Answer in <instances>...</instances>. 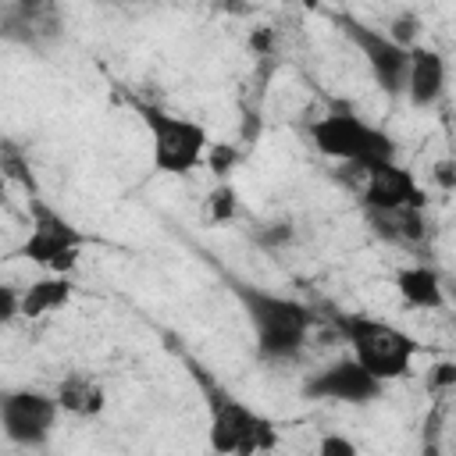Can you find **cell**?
Listing matches in <instances>:
<instances>
[{
  "label": "cell",
  "instance_id": "obj_6",
  "mask_svg": "<svg viewBox=\"0 0 456 456\" xmlns=\"http://www.w3.org/2000/svg\"><path fill=\"white\" fill-rule=\"evenodd\" d=\"M82 249H86V235L43 196H32L28 200V235L18 249V256H25L28 264H36L43 271L68 274L78 264Z\"/></svg>",
  "mask_w": 456,
  "mask_h": 456
},
{
  "label": "cell",
  "instance_id": "obj_17",
  "mask_svg": "<svg viewBox=\"0 0 456 456\" xmlns=\"http://www.w3.org/2000/svg\"><path fill=\"white\" fill-rule=\"evenodd\" d=\"M235 160H239V150H235L232 142H210V146H207V160H203V164H207L217 178H224V175L235 167Z\"/></svg>",
  "mask_w": 456,
  "mask_h": 456
},
{
  "label": "cell",
  "instance_id": "obj_19",
  "mask_svg": "<svg viewBox=\"0 0 456 456\" xmlns=\"http://www.w3.org/2000/svg\"><path fill=\"white\" fill-rule=\"evenodd\" d=\"M449 385H456V363L452 360H438L428 370V388H449Z\"/></svg>",
  "mask_w": 456,
  "mask_h": 456
},
{
  "label": "cell",
  "instance_id": "obj_9",
  "mask_svg": "<svg viewBox=\"0 0 456 456\" xmlns=\"http://www.w3.org/2000/svg\"><path fill=\"white\" fill-rule=\"evenodd\" d=\"M381 392H385V381L374 378L356 356H342L303 381V399L346 403V406H367L381 399Z\"/></svg>",
  "mask_w": 456,
  "mask_h": 456
},
{
  "label": "cell",
  "instance_id": "obj_12",
  "mask_svg": "<svg viewBox=\"0 0 456 456\" xmlns=\"http://www.w3.org/2000/svg\"><path fill=\"white\" fill-rule=\"evenodd\" d=\"M395 289H399V299L406 306H413V310H438V306H445V281L428 264L399 267L395 271Z\"/></svg>",
  "mask_w": 456,
  "mask_h": 456
},
{
  "label": "cell",
  "instance_id": "obj_14",
  "mask_svg": "<svg viewBox=\"0 0 456 456\" xmlns=\"http://www.w3.org/2000/svg\"><path fill=\"white\" fill-rule=\"evenodd\" d=\"M71 292H75V285L68 281V274H53L50 271V274H43V278H36V281H28L21 289V317L39 321L46 314L64 310L71 303Z\"/></svg>",
  "mask_w": 456,
  "mask_h": 456
},
{
  "label": "cell",
  "instance_id": "obj_8",
  "mask_svg": "<svg viewBox=\"0 0 456 456\" xmlns=\"http://www.w3.org/2000/svg\"><path fill=\"white\" fill-rule=\"evenodd\" d=\"M61 403L39 388H7L0 395V428L4 438L21 449H43L57 428Z\"/></svg>",
  "mask_w": 456,
  "mask_h": 456
},
{
  "label": "cell",
  "instance_id": "obj_1",
  "mask_svg": "<svg viewBox=\"0 0 456 456\" xmlns=\"http://www.w3.org/2000/svg\"><path fill=\"white\" fill-rule=\"evenodd\" d=\"M228 289L235 292V299L253 328L256 353L264 360H292L306 346V335L314 328V310L306 303L271 292V289H260L242 278H228Z\"/></svg>",
  "mask_w": 456,
  "mask_h": 456
},
{
  "label": "cell",
  "instance_id": "obj_4",
  "mask_svg": "<svg viewBox=\"0 0 456 456\" xmlns=\"http://www.w3.org/2000/svg\"><path fill=\"white\" fill-rule=\"evenodd\" d=\"M132 110L139 114V121H142V128L150 135L153 171L185 178L207 160L210 135H207V128L200 121L171 114V110H164V107H157L150 100H132Z\"/></svg>",
  "mask_w": 456,
  "mask_h": 456
},
{
  "label": "cell",
  "instance_id": "obj_21",
  "mask_svg": "<svg viewBox=\"0 0 456 456\" xmlns=\"http://www.w3.org/2000/svg\"><path fill=\"white\" fill-rule=\"evenodd\" d=\"M0 317L4 321L21 317V289H14V285H4L0 289Z\"/></svg>",
  "mask_w": 456,
  "mask_h": 456
},
{
  "label": "cell",
  "instance_id": "obj_10",
  "mask_svg": "<svg viewBox=\"0 0 456 456\" xmlns=\"http://www.w3.org/2000/svg\"><path fill=\"white\" fill-rule=\"evenodd\" d=\"M367 182L360 189V203L363 210H399V207H424L428 196L417 185L413 171L403 167L399 160H385L363 171Z\"/></svg>",
  "mask_w": 456,
  "mask_h": 456
},
{
  "label": "cell",
  "instance_id": "obj_2",
  "mask_svg": "<svg viewBox=\"0 0 456 456\" xmlns=\"http://www.w3.org/2000/svg\"><path fill=\"white\" fill-rule=\"evenodd\" d=\"M189 367H192V378H196V385L203 388V395H207V410H210V449L214 452H235V456H253V452H271V449H278V424L267 417V413H260V410H253V406H246L242 399H235L232 392H224L203 367H196L192 360H189Z\"/></svg>",
  "mask_w": 456,
  "mask_h": 456
},
{
  "label": "cell",
  "instance_id": "obj_7",
  "mask_svg": "<svg viewBox=\"0 0 456 456\" xmlns=\"http://www.w3.org/2000/svg\"><path fill=\"white\" fill-rule=\"evenodd\" d=\"M335 25L346 32V39L363 53V64L370 68L374 82L381 86L385 96H406V75H410V50L399 46L388 32L370 28L363 21H356L353 14H338Z\"/></svg>",
  "mask_w": 456,
  "mask_h": 456
},
{
  "label": "cell",
  "instance_id": "obj_18",
  "mask_svg": "<svg viewBox=\"0 0 456 456\" xmlns=\"http://www.w3.org/2000/svg\"><path fill=\"white\" fill-rule=\"evenodd\" d=\"M317 452L321 456H353L356 452V442H349L346 435H324L317 442Z\"/></svg>",
  "mask_w": 456,
  "mask_h": 456
},
{
  "label": "cell",
  "instance_id": "obj_5",
  "mask_svg": "<svg viewBox=\"0 0 456 456\" xmlns=\"http://www.w3.org/2000/svg\"><path fill=\"white\" fill-rule=\"evenodd\" d=\"M310 139L324 157L353 164L360 171L385 164V160H395V139L353 110H331V114L317 118L310 125Z\"/></svg>",
  "mask_w": 456,
  "mask_h": 456
},
{
  "label": "cell",
  "instance_id": "obj_22",
  "mask_svg": "<svg viewBox=\"0 0 456 456\" xmlns=\"http://www.w3.org/2000/svg\"><path fill=\"white\" fill-rule=\"evenodd\" d=\"M271 43H274V32H271L267 25H260V28L249 32V50H253L256 57H264V53L271 50Z\"/></svg>",
  "mask_w": 456,
  "mask_h": 456
},
{
  "label": "cell",
  "instance_id": "obj_11",
  "mask_svg": "<svg viewBox=\"0 0 456 456\" xmlns=\"http://www.w3.org/2000/svg\"><path fill=\"white\" fill-rule=\"evenodd\" d=\"M445 93V57L424 43L410 46V75H406V100L410 107L424 110L435 107Z\"/></svg>",
  "mask_w": 456,
  "mask_h": 456
},
{
  "label": "cell",
  "instance_id": "obj_20",
  "mask_svg": "<svg viewBox=\"0 0 456 456\" xmlns=\"http://www.w3.org/2000/svg\"><path fill=\"white\" fill-rule=\"evenodd\" d=\"M4 167H7V178H14V182H21L25 189H32V175H28L25 164H18V150H14V146H4Z\"/></svg>",
  "mask_w": 456,
  "mask_h": 456
},
{
  "label": "cell",
  "instance_id": "obj_3",
  "mask_svg": "<svg viewBox=\"0 0 456 456\" xmlns=\"http://www.w3.org/2000/svg\"><path fill=\"white\" fill-rule=\"evenodd\" d=\"M331 324L349 342V353L374 378H381L385 385L395 381V378H406L413 370V360L420 353V342L410 331H403V328H395L388 321H378L370 314H356V310L331 314Z\"/></svg>",
  "mask_w": 456,
  "mask_h": 456
},
{
  "label": "cell",
  "instance_id": "obj_23",
  "mask_svg": "<svg viewBox=\"0 0 456 456\" xmlns=\"http://www.w3.org/2000/svg\"><path fill=\"white\" fill-rule=\"evenodd\" d=\"M50 7H53V0H14V11L25 14V18H32V21L43 18Z\"/></svg>",
  "mask_w": 456,
  "mask_h": 456
},
{
  "label": "cell",
  "instance_id": "obj_24",
  "mask_svg": "<svg viewBox=\"0 0 456 456\" xmlns=\"http://www.w3.org/2000/svg\"><path fill=\"white\" fill-rule=\"evenodd\" d=\"M292 239V228L289 224H267L264 232H260V242L264 246H281V242H289Z\"/></svg>",
  "mask_w": 456,
  "mask_h": 456
},
{
  "label": "cell",
  "instance_id": "obj_25",
  "mask_svg": "<svg viewBox=\"0 0 456 456\" xmlns=\"http://www.w3.org/2000/svg\"><path fill=\"white\" fill-rule=\"evenodd\" d=\"M431 178H435L442 189H456V164H452V160H438L435 171H431Z\"/></svg>",
  "mask_w": 456,
  "mask_h": 456
},
{
  "label": "cell",
  "instance_id": "obj_26",
  "mask_svg": "<svg viewBox=\"0 0 456 456\" xmlns=\"http://www.w3.org/2000/svg\"><path fill=\"white\" fill-rule=\"evenodd\" d=\"M107 4H125V0H107Z\"/></svg>",
  "mask_w": 456,
  "mask_h": 456
},
{
  "label": "cell",
  "instance_id": "obj_13",
  "mask_svg": "<svg viewBox=\"0 0 456 456\" xmlns=\"http://www.w3.org/2000/svg\"><path fill=\"white\" fill-rule=\"evenodd\" d=\"M53 395H57V403H61V413L86 417V420H89V417H100L103 406H107V392H103V385H100L96 378L82 374V370L64 374V378L57 381Z\"/></svg>",
  "mask_w": 456,
  "mask_h": 456
},
{
  "label": "cell",
  "instance_id": "obj_15",
  "mask_svg": "<svg viewBox=\"0 0 456 456\" xmlns=\"http://www.w3.org/2000/svg\"><path fill=\"white\" fill-rule=\"evenodd\" d=\"M235 189L232 185H217L214 192H210V200H207V217H210V224H228L232 217H235Z\"/></svg>",
  "mask_w": 456,
  "mask_h": 456
},
{
  "label": "cell",
  "instance_id": "obj_16",
  "mask_svg": "<svg viewBox=\"0 0 456 456\" xmlns=\"http://www.w3.org/2000/svg\"><path fill=\"white\" fill-rule=\"evenodd\" d=\"M399 46H417V36H420V18L413 14V11H399V14H392V21H388V28H385Z\"/></svg>",
  "mask_w": 456,
  "mask_h": 456
},
{
  "label": "cell",
  "instance_id": "obj_27",
  "mask_svg": "<svg viewBox=\"0 0 456 456\" xmlns=\"http://www.w3.org/2000/svg\"><path fill=\"white\" fill-rule=\"evenodd\" d=\"M306 4H317V0H306Z\"/></svg>",
  "mask_w": 456,
  "mask_h": 456
}]
</instances>
